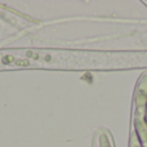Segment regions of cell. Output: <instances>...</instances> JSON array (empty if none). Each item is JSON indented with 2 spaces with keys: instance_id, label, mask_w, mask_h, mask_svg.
Segmentation results:
<instances>
[{
  "instance_id": "cell-3",
  "label": "cell",
  "mask_w": 147,
  "mask_h": 147,
  "mask_svg": "<svg viewBox=\"0 0 147 147\" xmlns=\"http://www.w3.org/2000/svg\"><path fill=\"white\" fill-rule=\"evenodd\" d=\"M92 147H115L112 134L106 128H99L93 137Z\"/></svg>"
},
{
  "instance_id": "cell-4",
  "label": "cell",
  "mask_w": 147,
  "mask_h": 147,
  "mask_svg": "<svg viewBox=\"0 0 147 147\" xmlns=\"http://www.w3.org/2000/svg\"><path fill=\"white\" fill-rule=\"evenodd\" d=\"M129 147H141L138 139L135 138V135H133V134L129 135Z\"/></svg>"
},
{
  "instance_id": "cell-2",
  "label": "cell",
  "mask_w": 147,
  "mask_h": 147,
  "mask_svg": "<svg viewBox=\"0 0 147 147\" xmlns=\"http://www.w3.org/2000/svg\"><path fill=\"white\" fill-rule=\"evenodd\" d=\"M134 89L130 134L135 135L141 147H147V70L139 76Z\"/></svg>"
},
{
  "instance_id": "cell-1",
  "label": "cell",
  "mask_w": 147,
  "mask_h": 147,
  "mask_svg": "<svg viewBox=\"0 0 147 147\" xmlns=\"http://www.w3.org/2000/svg\"><path fill=\"white\" fill-rule=\"evenodd\" d=\"M133 69H147V50L102 52L38 48L0 49V71H114Z\"/></svg>"
}]
</instances>
